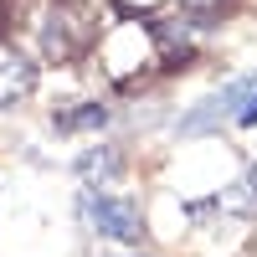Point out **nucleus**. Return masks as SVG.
<instances>
[{"label": "nucleus", "instance_id": "nucleus-3", "mask_svg": "<svg viewBox=\"0 0 257 257\" xmlns=\"http://www.w3.org/2000/svg\"><path fill=\"white\" fill-rule=\"evenodd\" d=\"M252 88H257V72H252V77H237L231 88H221L211 103H201V108L185 118V134H196V128H211V123H216V118H226V113H242V98H247Z\"/></svg>", "mask_w": 257, "mask_h": 257}, {"label": "nucleus", "instance_id": "nucleus-4", "mask_svg": "<svg viewBox=\"0 0 257 257\" xmlns=\"http://www.w3.org/2000/svg\"><path fill=\"white\" fill-rule=\"evenodd\" d=\"M118 170V149H88V155L77 160V175L82 180H108Z\"/></svg>", "mask_w": 257, "mask_h": 257}, {"label": "nucleus", "instance_id": "nucleus-9", "mask_svg": "<svg viewBox=\"0 0 257 257\" xmlns=\"http://www.w3.org/2000/svg\"><path fill=\"white\" fill-rule=\"evenodd\" d=\"M0 21H6V6H0Z\"/></svg>", "mask_w": 257, "mask_h": 257}, {"label": "nucleus", "instance_id": "nucleus-7", "mask_svg": "<svg viewBox=\"0 0 257 257\" xmlns=\"http://www.w3.org/2000/svg\"><path fill=\"white\" fill-rule=\"evenodd\" d=\"M242 196H247V201H252V206H257V170H252V175H247V180H242Z\"/></svg>", "mask_w": 257, "mask_h": 257}, {"label": "nucleus", "instance_id": "nucleus-2", "mask_svg": "<svg viewBox=\"0 0 257 257\" xmlns=\"http://www.w3.org/2000/svg\"><path fill=\"white\" fill-rule=\"evenodd\" d=\"M36 82V62L21 57L16 47H0V108H16Z\"/></svg>", "mask_w": 257, "mask_h": 257}, {"label": "nucleus", "instance_id": "nucleus-5", "mask_svg": "<svg viewBox=\"0 0 257 257\" xmlns=\"http://www.w3.org/2000/svg\"><path fill=\"white\" fill-rule=\"evenodd\" d=\"M103 123H108V113H103L98 103H82V108L57 113V128H103Z\"/></svg>", "mask_w": 257, "mask_h": 257}, {"label": "nucleus", "instance_id": "nucleus-6", "mask_svg": "<svg viewBox=\"0 0 257 257\" xmlns=\"http://www.w3.org/2000/svg\"><path fill=\"white\" fill-rule=\"evenodd\" d=\"M237 123H242V128H247V123H257V98H252V103H242V113H237Z\"/></svg>", "mask_w": 257, "mask_h": 257}, {"label": "nucleus", "instance_id": "nucleus-8", "mask_svg": "<svg viewBox=\"0 0 257 257\" xmlns=\"http://www.w3.org/2000/svg\"><path fill=\"white\" fill-rule=\"evenodd\" d=\"M185 6H190V11H206V6H211V0H185Z\"/></svg>", "mask_w": 257, "mask_h": 257}, {"label": "nucleus", "instance_id": "nucleus-1", "mask_svg": "<svg viewBox=\"0 0 257 257\" xmlns=\"http://www.w3.org/2000/svg\"><path fill=\"white\" fill-rule=\"evenodd\" d=\"M82 211H88V221L103 231V237H113V242H139V237H144V221H139V211L128 206V201L82 196Z\"/></svg>", "mask_w": 257, "mask_h": 257}]
</instances>
